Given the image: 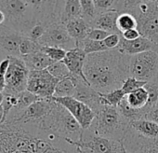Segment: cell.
Wrapping results in <instances>:
<instances>
[{"instance_id":"6da1fadb","label":"cell","mask_w":158,"mask_h":153,"mask_svg":"<svg viewBox=\"0 0 158 153\" xmlns=\"http://www.w3.org/2000/svg\"><path fill=\"white\" fill-rule=\"evenodd\" d=\"M130 56L117 49L87 55L84 74L89 85L100 94L121 89L129 75Z\"/></svg>"},{"instance_id":"7a4b0ae2","label":"cell","mask_w":158,"mask_h":153,"mask_svg":"<svg viewBox=\"0 0 158 153\" xmlns=\"http://www.w3.org/2000/svg\"><path fill=\"white\" fill-rule=\"evenodd\" d=\"M35 126L65 140L66 143L81 140L84 134V130L76 120L67 109L56 102L51 112Z\"/></svg>"},{"instance_id":"3957f363","label":"cell","mask_w":158,"mask_h":153,"mask_svg":"<svg viewBox=\"0 0 158 153\" xmlns=\"http://www.w3.org/2000/svg\"><path fill=\"white\" fill-rule=\"evenodd\" d=\"M119 13H129L137 21V30L141 37L151 38L158 33L157 1H117Z\"/></svg>"},{"instance_id":"277c9868","label":"cell","mask_w":158,"mask_h":153,"mask_svg":"<svg viewBox=\"0 0 158 153\" xmlns=\"http://www.w3.org/2000/svg\"><path fill=\"white\" fill-rule=\"evenodd\" d=\"M128 127L129 122L121 116L117 107L102 106L96 113V118L89 131L96 135L121 142Z\"/></svg>"},{"instance_id":"5b68a950","label":"cell","mask_w":158,"mask_h":153,"mask_svg":"<svg viewBox=\"0 0 158 153\" xmlns=\"http://www.w3.org/2000/svg\"><path fill=\"white\" fill-rule=\"evenodd\" d=\"M0 11L5 14L4 25L12 28L26 37L35 24L34 1L5 0L0 1Z\"/></svg>"},{"instance_id":"8992f818","label":"cell","mask_w":158,"mask_h":153,"mask_svg":"<svg viewBox=\"0 0 158 153\" xmlns=\"http://www.w3.org/2000/svg\"><path fill=\"white\" fill-rule=\"evenodd\" d=\"M129 75L145 82L158 80V53L149 50L130 56Z\"/></svg>"},{"instance_id":"52a82bcc","label":"cell","mask_w":158,"mask_h":153,"mask_svg":"<svg viewBox=\"0 0 158 153\" xmlns=\"http://www.w3.org/2000/svg\"><path fill=\"white\" fill-rule=\"evenodd\" d=\"M78 153H122L123 144L119 141L102 137L90 131H84L81 140L67 143Z\"/></svg>"},{"instance_id":"ba28073f","label":"cell","mask_w":158,"mask_h":153,"mask_svg":"<svg viewBox=\"0 0 158 153\" xmlns=\"http://www.w3.org/2000/svg\"><path fill=\"white\" fill-rule=\"evenodd\" d=\"M10 64L5 75L6 89L4 94L18 95L27 91V82L29 78V70L23 60L20 57L9 56Z\"/></svg>"},{"instance_id":"9c48e42d","label":"cell","mask_w":158,"mask_h":153,"mask_svg":"<svg viewBox=\"0 0 158 153\" xmlns=\"http://www.w3.org/2000/svg\"><path fill=\"white\" fill-rule=\"evenodd\" d=\"M60 81L48 71V69L30 71L27 82V91L40 99H51L55 88Z\"/></svg>"},{"instance_id":"30bf717a","label":"cell","mask_w":158,"mask_h":153,"mask_svg":"<svg viewBox=\"0 0 158 153\" xmlns=\"http://www.w3.org/2000/svg\"><path fill=\"white\" fill-rule=\"evenodd\" d=\"M52 100L67 109L84 131H87L91 127L96 118V114L89 106L73 97H52Z\"/></svg>"},{"instance_id":"8fae6325","label":"cell","mask_w":158,"mask_h":153,"mask_svg":"<svg viewBox=\"0 0 158 153\" xmlns=\"http://www.w3.org/2000/svg\"><path fill=\"white\" fill-rule=\"evenodd\" d=\"M38 43L43 47H57L67 51L75 48V41L69 36L62 23L49 25Z\"/></svg>"},{"instance_id":"7c38bea8","label":"cell","mask_w":158,"mask_h":153,"mask_svg":"<svg viewBox=\"0 0 158 153\" xmlns=\"http://www.w3.org/2000/svg\"><path fill=\"white\" fill-rule=\"evenodd\" d=\"M55 106V102L51 99H39L27 109L21 113L18 117L7 122L18 123L23 125H36L46 116H48ZM6 123V122H5Z\"/></svg>"},{"instance_id":"4fadbf2b","label":"cell","mask_w":158,"mask_h":153,"mask_svg":"<svg viewBox=\"0 0 158 153\" xmlns=\"http://www.w3.org/2000/svg\"><path fill=\"white\" fill-rule=\"evenodd\" d=\"M128 153H158V138H147L130 126L121 141Z\"/></svg>"},{"instance_id":"5bb4252c","label":"cell","mask_w":158,"mask_h":153,"mask_svg":"<svg viewBox=\"0 0 158 153\" xmlns=\"http://www.w3.org/2000/svg\"><path fill=\"white\" fill-rule=\"evenodd\" d=\"M73 79L75 84V92L73 97L89 106L96 114L102 107L101 104L100 93L94 90L79 76L73 75Z\"/></svg>"},{"instance_id":"9a60e30c","label":"cell","mask_w":158,"mask_h":153,"mask_svg":"<svg viewBox=\"0 0 158 153\" xmlns=\"http://www.w3.org/2000/svg\"><path fill=\"white\" fill-rule=\"evenodd\" d=\"M25 37L22 33L4 24L0 25V51L6 57H20V44Z\"/></svg>"},{"instance_id":"2e32d148","label":"cell","mask_w":158,"mask_h":153,"mask_svg":"<svg viewBox=\"0 0 158 153\" xmlns=\"http://www.w3.org/2000/svg\"><path fill=\"white\" fill-rule=\"evenodd\" d=\"M87 58V54L83 51V50L79 48H74L67 51L65 58L63 59V63L67 66L70 73L73 76H77L81 78L85 82L89 84L86 79L84 74V64Z\"/></svg>"},{"instance_id":"e0dca14e","label":"cell","mask_w":158,"mask_h":153,"mask_svg":"<svg viewBox=\"0 0 158 153\" xmlns=\"http://www.w3.org/2000/svg\"><path fill=\"white\" fill-rule=\"evenodd\" d=\"M155 48V45L147 37H140L138 39L135 40H126L121 36V40L119 43V46L117 47V50L128 56H133L139 53H142L149 50H153Z\"/></svg>"},{"instance_id":"ac0fdd59","label":"cell","mask_w":158,"mask_h":153,"mask_svg":"<svg viewBox=\"0 0 158 153\" xmlns=\"http://www.w3.org/2000/svg\"><path fill=\"white\" fill-rule=\"evenodd\" d=\"M119 14L120 13L114 10L104 13H101L89 24V27L94 29H101L111 34H120L116 27V20Z\"/></svg>"},{"instance_id":"d6986e66","label":"cell","mask_w":158,"mask_h":153,"mask_svg":"<svg viewBox=\"0 0 158 153\" xmlns=\"http://www.w3.org/2000/svg\"><path fill=\"white\" fill-rule=\"evenodd\" d=\"M64 25L69 36L75 41V44L86 39L90 30L89 25L85 22L83 18L71 20L67 22Z\"/></svg>"},{"instance_id":"ffe728a7","label":"cell","mask_w":158,"mask_h":153,"mask_svg":"<svg viewBox=\"0 0 158 153\" xmlns=\"http://www.w3.org/2000/svg\"><path fill=\"white\" fill-rule=\"evenodd\" d=\"M21 58L23 60L29 71H38V70L48 69L52 63H55L42 50L36 51L35 53L26 56H23Z\"/></svg>"},{"instance_id":"44dd1931","label":"cell","mask_w":158,"mask_h":153,"mask_svg":"<svg viewBox=\"0 0 158 153\" xmlns=\"http://www.w3.org/2000/svg\"><path fill=\"white\" fill-rule=\"evenodd\" d=\"M17 97H18L17 105L10 113L6 122L18 117L21 113H23L25 109H27L31 105H33L34 103H35L36 101H38L40 99L39 97H37L36 95L33 94L32 93H30L28 91H24V92L21 93L20 94L17 95Z\"/></svg>"},{"instance_id":"7402d4cb","label":"cell","mask_w":158,"mask_h":153,"mask_svg":"<svg viewBox=\"0 0 158 153\" xmlns=\"http://www.w3.org/2000/svg\"><path fill=\"white\" fill-rule=\"evenodd\" d=\"M129 126L139 134L147 138H158V124L146 119L129 123Z\"/></svg>"},{"instance_id":"603a6c76","label":"cell","mask_w":158,"mask_h":153,"mask_svg":"<svg viewBox=\"0 0 158 153\" xmlns=\"http://www.w3.org/2000/svg\"><path fill=\"white\" fill-rule=\"evenodd\" d=\"M117 109H118L119 113L121 114V116L129 123L139 120L145 119V116L148 113V110L145 107L137 109V108L130 107L128 105V103L127 102L126 98H124L122 100V102L118 105Z\"/></svg>"},{"instance_id":"cb8c5ba5","label":"cell","mask_w":158,"mask_h":153,"mask_svg":"<svg viewBox=\"0 0 158 153\" xmlns=\"http://www.w3.org/2000/svg\"><path fill=\"white\" fill-rule=\"evenodd\" d=\"M82 18V8L79 0H68L64 1L62 12H61V23L65 24L67 22L74 19Z\"/></svg>"},{"instance_id":"d4e9b609","label":"cell","mask_w":158,"mask_h":153,"mask_svg":"<svg viewBox=\"0 0 158 153\" xmlns=\"http://www.w3.org/2000/svg\"><path fill=\"white\" fill-rule=\"evenodd\" d=\"M125 98L130 107L137 109H140L146 107L149 100V94L146 89L143 87L127 94Z\"/></svg>"},{"instance_id":"484cf974","label":"cell","mask_w":158,"mask_h":153,"mask_svg":"<svg viewBox=\"0 0 158 153\" xmlns=\"http://www.w3.org/2000/svg\"><path fill=\"white\" fill-rule=\"evenodd\" d=\"M75 92V84L73 79V75L71 74L68 78L63 79L58 82L55 88V93L53 97H73Z\"/></svg>"},{"instance_id":"4316f807","label":"cell","mask_w":158,"mask_h":153,"mask_svg":"<svg viewBox=\"0 0 158 153\" xmlns=\"http://www.w3.org/2000/svg\"><path fill=\"white\" fill-rule=\"evenodd\" d=\"M75 47L83 50V51L87 55L109 50L106 48L103 41H96V40H92V39H89V38H86L80 42L76 43Z\"/></svg>"},{"instance_id":"83f0119b","label":"cell","mask_w":158,"mask_h":153,"mask_svg":"<svg viewBox=\"0 0 158 153\" xmlns=\"http://www.w3.org/2000/svg\"><path fill=\"white\" fill-rule=\"evenodd\" d=\"M101 95V104L102 106H111L117 107L122 100L126 97V94L121 89L112 91L107 94H100Z\"/></svg>"},{"instance_id":"f1b7e54d","label":"cell","mask_w":158,"mask_h":153,"mask_svg":"<svg viewBox=\"0 0 158 153\" xmlns=\"http://www.w3.org/2000/svg\"><path fill=\"white\" fill-rule=\"evenodd\" d=\"M116 27L119 33L122 35L128 30L137 29V21L129 13H120L116 20Z\"/></svg>"},{"instance_id":"f546056e","label":"cell","mask_w":158,"mask_h":153,"mask_svg":"<svg viewBox=\"0 0 158 153\" xmlns=\"http://www.w3.org/2000/svg\"><path fill=\"white\" fill-rule=\"evenodd\" d=\"M82 8V18L89 25L99 15L93 0H80Z\"/></svg>"},{"instance_id":"4dcf8cb0","label":"cell","mask_w":158,"mask_h":153,"mask_svg":"<svg viewBox=\"0 0 158 153\" xmlns=\"http://www.w3.org/2000/svg\"><path fill=\"white\" fill-rule=\"evenodd\" d=\"M41 49H42V46L38 42H35L30 39L29 37H25L20 44L19 51H20L21 57H23V56H26V55L35 53L36 51H39L41 50Z\"/></svg>"},{"instance_id":"1f68e13d","label":"cell","mask_w":158,"mask_h":153,"mask_svg":"<svg viewBox=\"0 0 158 153\" xmlns=\"http://www.w3.org/2000/svg\"><path fill=\"white\" fill-rule=\"evenodd\" d=\"M149 94V100L145 108L149 111L152 107L158 104V80L147 82L144 86Z\"/></svg>"},{"instance_id":"d6a6232c","label":"cell","mask_w":158,"mask_h":153,"mask_svg":"<svg viewBox=\"0 0 158 153\" xmlns=\"http://www.w3.org/2000/svg\"><path fill=\"white\" fill-rule=\"evenodd\" d=\"M48 71L54 76L55 79L61 81L63 79H66L71 75L70 71L68 70L67 66L63 63V62H55L52 63L48 68Z\"/></svg>"},{"instance_id":"836d02e7","label":"cell","mask_w":158,"mask_h":153,"mask_svg":"<svg viewBox=\"0 0 158 153\" xmlns=\"http://www.w3.org/2000/svg\"><path fill=\"white\" fill-rule=\"evenodd\" d=\"M41 50L47 54L53 62H61L66 56L67 50L57 47H43Z\"/></svg>"},{"instance_id":"e575fe53","label":"cell","mask_w":158,"mask_h":153,"mask_svg":"<svg viewBox=\"0 0 158 153\" xmlns=\"http://www.w3.org/2000/svg\"><path fill=\"white\" fill-rule=\"evenodd\" d=\"M146 84H147V82H145V81H140L136 80L135 78H132V76H128V78L126 80V81L124 82L121 90L127 95L139 88H143Z\"/></svg>"},{"instance_id":"d590c367","label":"cell","mask_w":158,"mask_h":153,"mask_svg":"<svg viewBox=\"0 0 158 153\" xmlns=\"http://www.w3.org/2000/svg\"><path fill=\"white\" fill-rule=\"evenodd\" d=\"M93 2L98 11V14L114 11L116 4V1H113V0H93Z\"/></svg>"},{"instance_id":"8d00e7d4","label":"cell","mask_w":158,"mask_h":153,"mask_svg":"<svg viewBox=\"0 0 158 153\" xmlns=\"http://www.w3.org/2000/svg\"><path fill=\"white\" fill-rule=\"evenodd\" d=\"M110 35H111V33H109V32H106V31H103V30H101V29L90 28L87 38L96 40V41H103Z\"/></svg>"},{"instance_id":"74e56055","label":"cell","mask_w":158,"mask_h":153,"mask_svg":"<svg viewBox=\"0 0 158 153\" xmlns=\"http://www.w3.org/2000/svg\"><path fill=\"white\" fill-rule=\"evenodd\" d=\"M120 40H121L120 34H111L103 40V42L108 50H114L117 49V47L119 46Z\"/></svg>"},{"instance_id":"f35d334b","label":"cell","mask_w":158,"mask_h":153,"mask_svg":"<svg viewBox=\"0 0 158 153\" xmlns=\"http://www.w3.org/2000/svg\"><path fill=\"white\" fill-rule=\"evenodd\" d=\"M145 119L158 124V104L152 107L145 116Z\"/></svg>"},{"instance_id":"ab89813d","label":"cell","mask_w":158,"mask_h":153,"mask_svg":"<svg viewBox=\"0 0 158 153\" xmlns=\"http://www.w3.org/2000/svg\"><path fill=\"white\" fill-rule=\"evenodd\" d=\"M122 37L126 40H128V41H131V40H135V39H138L139 37H140V34L139 32L137 30V29H131V30H128L125 33H123L122 35Z\"/></svg>"},{"instance_id":"60d3db41","label":"cell","mask_w":158,"mask_h":153,"mask_svg":"<svg viewBox=\"0 0 158 153\" xmlns=\"http://www.w3.org/2000/svg\"><path fill=\"white\" fill-rule=\"evenodd\" d=\"M10 61L9 57H5L0 62V75H3V76L6 75V73L8 72L10 68Z\"/></svg>"},{"instance_id":"b9f144b4","label":"cell","mask_w":158,"mask_h":153,"mask_svg":"<svg viewBox=\"0 0 158 153\" xmlns=\"http://www.w3.org/2000/svg\"><path fill=\"white\" fill-rule=\"evenodd\" d=\"M6 89V78L5 76L0 75V94L5 92Z\"/></svg>"},{"instance_id":"7bdbcfd3","label":"cell","mask_w":158,"mask_h":153,"mask_svg":"<svg viewBox=\"0 0 158 153\" xmlns=\"http://www.w3.org/2000/svg\"><path fill=\"white\" fill-rule=\"evenodd\" d=\"M3 119H4V107L3 106H0V125L3 123Z\"/></svg>"},{"instance_id":"ee69618b","label":"cell","mask_w":158,"mask_h":153,"mask_svg":"<svg viewBox=\"0 0 158 153\" xmlns=\"http://www.w3.org/2000/svg\"><path fill=\"white\" fill-rule=\"evenodd\" d=\"M150 40H151L155 46H158V33L155 34L153 37H152L150 38Z\"/></svg>"},{"instance_id":"f6af8a7d","label":"cell","mask_w":158,"mask_h":153,"mask_svg":"<svg viewBox=\"0 0 158 153\" xmlns=\"http://www.w3.org/2000/svg\"><path fill=\"white\" fill-rule=\"evenodd\" d=\"M5 20H6V18H5V14H4V12L0 11V25L4 24Z\"/></svg>"},{"instance_id":"bcb514c9","label":"cell","mask_w":158,"mask_h":153,"mask_svg":"<svg viewBox=\"0 0 158 153\" xmlns=\"http://www.w3.org/2000/svg\"><path fill=\"white\" fill-rule=\"evenodd\" d=\"M4 100H5V94L2 93V94H0V106L3 105Z\"/></svg>"},{"instance_id":"7dc6e473","label":"cell","mask_w":158,"mask_h":153,"mask_svg":"<svg viewBox=\"0 0 158 153\" xmlns=\"http://www.w3.org/2000/svg\"><path fill=\"white\" fill-rule=\"evenodd\" d=\"M122 153H128L127 151V149L125 148V146H123V149H122Z\"/></svg>"},{"instance_id":"c3c4849f","label":"cell","mask_w":158,"mask_h":153,"mask_svg":"<svg viewBox=\"0 0 158 153\" xmlns=\"http://www.w3.org/2000/svg\"><path fill=\"white\" fill-rule=\"evenodd\" d=\"M155 50L157 53H158V46H155V48H154V50Z\"/></svg>"},{"instance_id":"681fc988","label":"cell","mask_w":158,"mask_h":153,"mask_svg":"<svg viewBox=\"0 0 158 153\" xmlns=\"http://www.w3.org/2000/svg\"><path fill=\"white\" fill-rule=\"evenodd\" d=\"M157 2H158V1H157Z\"/></svg>"}]
</instances>
